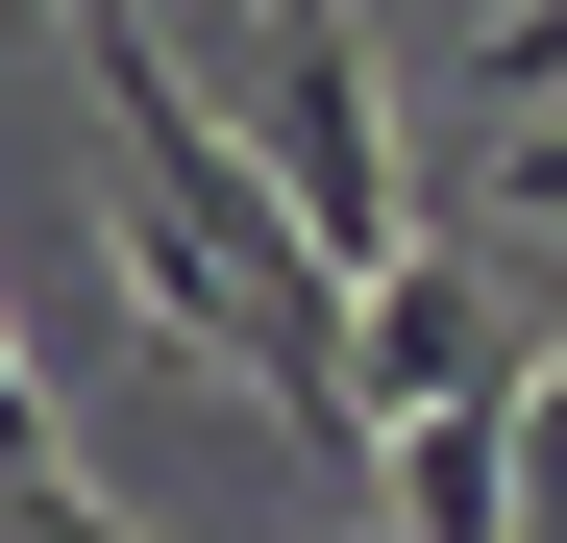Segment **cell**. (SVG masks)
Returning <instances> with one entry per match:
<instances>
[{
  "label": "cell",
  "instance_id": "obj_1",
  "mask_svg": "<svg viewBox=\"0 0 567 543\" xmlns=\"http://www.w3.org/2000/svg\"><path fill=\"white\" fill-rule=\"evenodd\" d=\"M271 198H297V247L346 272V297L420 247V173H395V74H370V25H346V0H271Z\"/></svg>",
  "mask_w": 567,
  "mask_h": 543
},
{
  "label": "cell",
  "instance_id": "obj_2",
  "mask_svg": "<svg viewBox=\"0 0 567 543\" xmlns=\"http://www.w3.org/2000/svg\"><path fill=\"white\" fill-rule=\"evenodd\" d=\"M346 371H370V420H444V396H518V346H494V297H468L444 247H395L346 297Z\"/></svg>",
  "mask_w": 567,
  "mask_h": 543
},
{
  "label": "cell",
  "instance_id": "obj_3",
  "mask_svg": "<svg viewBox=\"0 0 567 543\" xmlns=\"http://www.w3.org/2000/svg\"><path fill=\"white\" fill-rule=\"evenodd\" d=\"M468 74H494V100H518V124H567V0H518V25H494V50H468Z\"/></svg>",
  "mask_w": 567,
  "mask_h": 543
},
{
  "label": "cell",
  "instance_id": "obj_4",
  "mask_svg": "<svg viewBox=\"0 0 567 543\" xmlns=\"http://www.w3.org/2000/svg\"><path fill=\"white\" fill-rule=\"evenodd\" d=\"M518 198H543V223H567V124H518Z\"/></svg>",
  "mask_w": 567,
  "mask_h": 543
}]
</instances>
